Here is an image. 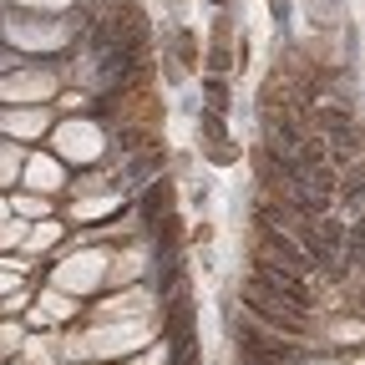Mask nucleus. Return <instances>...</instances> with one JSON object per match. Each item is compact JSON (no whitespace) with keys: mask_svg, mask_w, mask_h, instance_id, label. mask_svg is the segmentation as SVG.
<instances>
[{"mask_svg":"<svg viewBox=\"0 0 365 365\" xmlns=\"http://www.w3.org/2000/svg\"><path fill=\"white\" fill-rule=\"evenodd\" d=\"M203 153H208V163H234L239 158V148L228 143V127H223V117L218 112H203Z\"/></svg>","mask_w":365,"mask_h":365,"instance_id":"nucleus-1","label":"nucleus"},{"mask_svg":"<svg viewBox=\"0 0 365 365\" xmlns=\"http://www.w3.org/2000/svg\"><path fill=\"white\" fill-rule=\"evenodd\" d=\"M46 91H51V71H26L0 81V97H46Z\"/></svg>","mask_w":365,"mask_h":365,"instance_id":"nucleus-2","label":"nucleus"},{"mask_svg":"<svg viewBox=\"0 0 365 365\" xmlns=\"http://www.w3.org/2000/svg\"><path fill=\"white\" fill-rule=\"evenodd\" d=\"M91 137H97L91 127H66V132H56V148L71 153V158H91V153H97V143H91Z\"/></svg>","mask_w":365,"mask_h":365,"instance_id":"nucleus-3","label":"nucleus"},{"mask_svg":"<svg viewBox=\"0 0 365 365\" xmlns=\"http://www.w3.org/2000/svg\"><path fill=\"white\" fill-rule=\"evenodd\" d=\"M61 182H66V178H61V168H56V163H46V158H41V163H31V188L51 193V188H61Z\"/></svg>","mask_w":365,"mask_h":365,"instance_id":"nucleus-4","label":"nucleus"},{"mask_svg":"<svg viewBox=\"0 0 365 365\" xmlns=\"http://www.w3.org/2000/svg\"><path fill=\"white\" fill-rule=\"evenodd\" d=\"M6 127H11V132H41L46 117H41V112H26V117H6Z\"/></svg>","mask_w":365,"mask_h":365,"instance_id":"nucleus-5","label":"nucleus"},{"mask_svg":"<svg viewBox=\"0 0 365 365\" xmlns=\"http://www.w3.org/2000/svg\"><path fill=\"white\" fill-rule=\"evenodd\" d=\"M178 61H182V71H188V66H198V46H193V36H188V31L178 36Z\"/></svg>","mask_w":365,"mask_h":365,"instance_id":"nucleus-6","label":"nucleus"},{"mask_svg":"<svg viewBox=\"0 0 365 365\" xmlns=\"http://www.w3.org/2000/svg\"><path fill=\"white\" fill-rule=\"evenodd\" d=\"M330 335H335V340H360V335H365V325H355V319H335Z\"/></svg>","mask_w":365,"mask_h":365,"instance_id":"nucleus-7","label":"nucleus"},{"mask_svg":"<svg viewBox=\"0 0 365 365\" xmlns=\"http://www.w3.org/2000/svg\"><path fill=\"white\" fill-rule=\"evenodd\" d=\"M16 239H26V223H6V228H0V244H16Z\"/></svg>","mask_w":365,"mask_h":365,"instance_id":"nucleus-8","label":"nucleus"},{"mask_svg":"<svg viewBox=\"0 0 365 365\" xmlns=\"http://www.w3.org/2000/svg\"><path fill=\"white\" fill-rule=\"evenodd\" d=\"M16 208H21V213H41L46 203H41V198H16Z\"/></svg>","mask_w":365,"mask_h":365,"instance_id":"nucleus-9","label":"nucleus"},{"mask_svg":"<svg viewBox=\"0 0 365 365\" xmlns=\"http://www.w3.org/2000/svg\"><path fill=\"white\" fill-rule=\"evenodd\" d=\"M355 365H365V360H355Z\"/></svg>","mask_w":365,"mask_h":365,"instance_id":"nucleus-10","label":"nucleus"},{"mask_svg":"<svg viewBox=\"0 0 365 365\" xmlns=\"http://www.w3.org/2000/svg\"><path fill=\"white\" fill-rule=\"evenodd\" d=\"M218 6H223V0H218Z\"/></svg>","mask_w":365,"mask_h":365,"instance_id":"nucleus-11","label":"nucleus"}]
</instances>
